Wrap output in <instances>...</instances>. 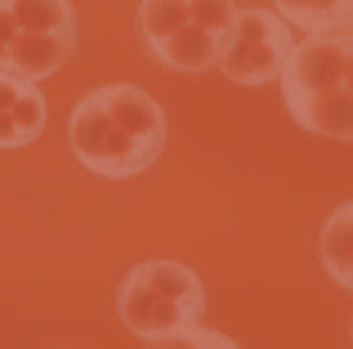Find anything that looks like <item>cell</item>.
<instances>
[{
	"instance_id": "obj_7",
	"label": "cell",
	"mask_w": 353,
	"mask_h": 349,
	"mask_svg": "<svg viewBox=\"0 0 353 349\" xmlns=\"http://www.w3.org/2000/svg\"><path fill=\"white\" fill-rule=\"evenodd\" d=\"M134 269H139L143 282H152L161 296H170L174 305H183L192 318L206 314V282H201L188 264H179V260H143V264H134Z\"/></svg>"
},
{
	"instance_id": "obj_4",
	"label": "cell",
	"mask_w": 353,
	"mask_h": 349,
	"mask_svg": "<svg viewBox=\"0 0 353 349\" xmlns=\"http://www.w3.org/2000/svg\"><path fill=\"white\" fill-rule=\"evenodd\" d=\"M77 50V36L59 32H14V41L0 50V77L18 81V86H36V81L63 72V63Z\"/></svg>"
},
{
	"instance_id": "obj_2",
	"label": "cell",
	"mask_w": 353,
	"mask_h": 349,
	"mask_svg": "<svg viewBox=\"0 0 353 349\" xmlns=\"http://www.w3.org/2000/svg\"><path fill=\"white\" fill-rule=\"evenodd\" d=\"M291 45H295L291 23L277 9H237L228 45L215 68L233 86H268V81H277Z\"/></svg>"
},
{
	"instance_id": "obj_11",
	"label": "cell",
	"mask_w": 353,
	"mask_h": 349,
	"mask_svg": "<svg viewBox=\"0 0 353 349\" xmlns=\"http://www.w3.org/2000/svg\"><path fill=\"white\" fill-rule=\"evenodd\" d=\"M192 14H188V0H143L139 5V32H143L148 45L174 36L179 27H188Z\"/></svg>"
},
{
	"instance_id": "obj_16",
	"label": "cell",
	"mask_w": 353,
	"mask_h": 349,
	"mask_svg": "<svg viewBox=\"0 0 353 349\" xmlns=\"http://www.w3.org/2000/svg\"><path fill=\"white\" fill-rule=\"evenodd\" d=\"M349 341H353V327H349Z\"/></svg>"
},
{
	"instance_id": "obj_13",
	"label": "cell",
	"mask_w": 353,
	"mask_h": 349,
	"mask_svg": "<svg viewBox=\"0 0 353 349\" xmlns=\"http://www.w3.org/2000/svg\"><path fill=\"white\" fill-rule=\"evenodd\" d=\"M188 14H192L197 27H206V32H215V36L228 41L233 18H237V5H233V0H188Z\"/></svg>"
},
{
	"instance_id": "obj_5",
	"label": "cell",
	"mask_w": 353,
	"mask_h": 349,
	"mask_svg": "<svg viewBox=\"0 0 353 349\" xmlns=\"http://www.w3.org/2000/svg\"><path fill=\"white\" fill-rule=\"evenodd\" d=\"M282 103L304 130L322 134V139H349L353 143V94L345 86L309 90V94H282Z\"/></svg>"
},
{
	"instance_id": "obj_9",
	"label": "cell",
	"mask_w": 353,
	"mask_h": 349,
	"mask_svg": "<svg viewBox=\"0 0 353 349\" xmlns=\"http://www.w3.org/2000/svg\"><path fill=\"white\" fill-rule=\"evenodd\" d=\"M322 264L340 287L353 291V201H345L322 228Z\"/></svg>"
},
{
	"instance_id": "obj_1",
	"label": "cell",
	"mask_w": 353,
	"mask_h": 349,
	"mask_svg": "<svg viewBox=\"0 0 353 349\" xmlns=\"http://www.w3.org/2000/svg\"><path fill=\"white\" fill-rule=\"evenodd\" d=\"M68 139H72V152H77L81 166L103 174V179H134V174H143L148 166H157V157H161V148L139 139L134 130H125V126L108 112L94 90L72 108Z\"/></svg>"
},
{
	"instance_id": "obj_8",
	"label": "cell",
	"mask_w": 353,
	"mask_h": 349,
	"mask_svg": "<svg viewBox=\"0 0 353 349\" xmlns=\"http://www.w3.org/2000/svg\"><path fill=\"white\" fill-rule=\"evenodd\" d=\"M18 32H59L77 36V9L72 0H5Z\"/></svg>"
},
{
	"instance_id": "obj_12",
	"label": "cell",
	"mask_w": 353,
	"mask_h": 349,
	"mask_svg": "<svg viewBox=\"0 0 353 349\" xmlns=\"http://www.w3.org/2000/svg\"><path fill=\"white\" fill-rule=\"evenodd\" d=\"M157 345H170V349H233V336L215 332V327H201V318H197V323H183V327H174V332H165Z\"/></svg>"
},
{
	"instance_id": "obj_14",
	"label": "cell",
	"mask_w": 353,
	"mask_h": 349,
	"mask_svg": "<svg viewBox=\"0 0 353 349\" xmlns=\"http://www.w3.org/2000/svg\"><path fill=\"white\" fill-rule=\"evenodd\" d=\"M340 86L353 94V23L340 27Z\"/></svg>"
},
{
	"instance_id": "obj_6",
	"label": "cell",
	"mask_w": 353,
	"mask_h": 349,
	"mask_svg": "<svg viewBox=\"0 0 353 349\" xmlns=\"http://www.w3.org/2000/svg\"><path fill=\"white\" fill-rule=\"evenodd\" d=\"M224 45H228L224 36L188 23V27H179L174 36L148 45V54H152L161 68H170V72H210L219 63V54H224Z\"/></svg>"
},
{
	"instance_id": "obj_10",
	"label": "cell",
	"mask_w": 353,
	"mask_h": 349,
	"mask_svg": "<svg viewBox=\"0 0 353 349\" xmlns=\"http://www.w3.org/2000/svg\"><path fill=\"white\" fill-rule=\"evenodd\" d=\"M273 5L300 32H336L353 23V0H273Z\"/></svg>"
},
{
	"instance_id": "obj_15",
	"label": "cell",
	"mask_w": 353,
	"mask_h": 349,
	"mask_svg": "<svg viewBox=\"0 0 353 349\" xmlns=\"http://www.w3.org/2000/svg\"><path fill=\"white\" fill-rule=\"evenodd\" d=\"M14 32H18V27H14V18H9V9H5V0H0V50H5V45H9V41H14Z\"/></svg>"
},
{
	"instance_id": "obj_3",
	"label": "cell",
	"mask_w": 353,
	"mask_h": 349,
	"mask_svg": "<svg viewBox=\"0 0 353 349\" xmlns=\"http://www.w3.org/2000/svg\"><path fill=\"white\" fill-rule=\"evenodd\" d=\"M117 309H121V323H125L139 341H148V345H157L165 332H174V327H183V323H197L183 305H174V300L161 296L152 282L139 278V269H130L125 278H121Z\"/></svg>"
}]
</instances>
